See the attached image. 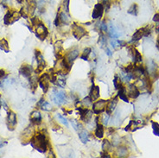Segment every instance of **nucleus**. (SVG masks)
Instances as JSON below:
<instances>
[{
	"label": "nucleus",
	"instance_id": "nucleus-30",
	"mask_svg": "<svg viewBox=\"0 0 159 158\" xmlns=\"http://www.w3.org/2000/svg\"><path fill=\"white\" fill-rule=\"evenodd\" d=\"M45 68H46V62L44 60L40 62H37V68L35 71V74H41L45 69Z\"/></svg>",
	"mask_w": 159,
	"mask_h": 158
},
{
	"label": "nucleus",
	"instance_id": "nucleus-10",
	"mask_svg": "<svg viewBox=\"0 0 159 158\" xmlns=\"http://www.w3.org/2000/svg\"><path fill=\"white\" fill-rule=\"evenodd\" d=\"M104 11H105V10H104V7L101 5V3L96 4L94 10H93V12H92V18L94 20L100 19L103 17Z\"/></svg>",
	"mask_w": 159,
	"mask_h": 158
},
{
	"label": "nucleus",
	"instance_id": "nucleus-49",
	"mask_svg": "<svg viewBox=\"0 0 159 158\" xmlns=\"http://www.w3.org/2000/svg\"><path fill=\"white\" fill-rule=\"evenodd\" d=\"M111 44H112V46H113V48H115V47H116V46H117V45H116V43H113V41H112V42H111Z\"/></svg>",
	"mask_w": 159,
	"mask_h": 158
},
{
	"label": "nucleus",
	"instance_id": "nucleus-32",
	"mask_svg": "<svg viewBox=\"0 0 159 158\" xmlns=\"http://www.w3.org/2000/svg\"><path fill=\"white\" fill-rule=\"evenodd\" d=\"M127 12L129 14H131V15H132V16H137L138 13V5L137 4H132V6L128 9Z\"/></svg>",
	"mask_w": 159,
	"mask_h": 158
},
{
	"label": "nucleus",
	"instance_id": "nucleus-46",
	"mask_svg": "<svg viewBox=\"0 0 159 158\" xmlns=\"http://www.w3.org/2000/svg\"><path fill=\"white\" fill-rule=\"evenodd\" d=\"M117 43H118L119 44H120V46H126V45H127L126 42H125V41H118Z\"/></svg>",
	"mask_w": 159,
	"mask_h": 158
},
{
	"label": "nucleus",
	"instance_id": "nucleus-36",
	"mask_svg": "<svg viewBox=\"0 0 159 158\" xmlns=\"http://www.w3.org/2000/svg\"><path fill=\"white\" fill-rule=\"evenodd\" d=\"M72 123V125H73V128L76 131H81V124L76 120H72L71 121Z\"/></svg>",
	"mask_w": 159,
	"mask_h": 158
},
{
	"label": "nucleus",
	"instance_id": "nucleus-43",
	"mask_svg": "<svg viewBox=\"0 0 159 158\" xmlns=\"http://www.w3.org/2000/svg\"><path fill=\"white\" fill-rule=\"evenodd\" d=\"M153 22L155 23H158L159 22V13H156L153 17Z\"/></svg>",
	"mask_w": 159,
	"mask_h": 158
},
{
	"label": "nucleus",
	"instance_id": "nucleus-51",
	"mask_svg": "<svg viewBox=\"0 0 159 158\" xmlns=\"http://www.w3.org/2000/svg\"><path fill=\"white\" fill-rule=\"evenodd\" d=\"M2 107V104H1V95H0V109Z\"/></svg>",
	"mask_w": 159,
	"mask_h": 158
},
{
	"label": "nucleus",
	"instance_id": "nucleus-38",
	"mask_svg": "<svg viewBox=\"0 0 159 158\" xmlns=\"http://www.w3.org/2000/svg\"><path fill=\"white\" fill-rule=\"evenodd\" d=\"M37 7L40 10V11H43L44 10L45 4H46L45 0H37Z\"/></svg>",
	"mask_w": 159,
	"mask_h": 158
},
{
	"label": "nucleus",
	"instance_id": "nucleus-39",
	"mask_svg": "<svg viewBox=\"0 0 159 158\" xmlns=\"http://www.w3.org/2000/svg\"><path fill=\"white\" fill-rule=\"evenodd\" d=\"M56 83L58 84V86L61 87H66V80L63 79V78H59L58 77Z\"/></svg>",
	"mask_w": 159,
	"mask_h": 158
},
{
	"label": "nucleus",
	"instance_id": "nucleus-5",
	"mask_svg": "<svg viewBox=\"0 0 159 158\" xmlns=\"http://www.w3.org/2000/svg\"><path fill=\"white\" fill-rule=\"evenodd\" d=\"M71 30H72V34L73 36L76 38L77 40H81V38L85 37L87 36V30L81 26V24H77V23H73L71 25Z\"/></svg>",
	"mask_w": 159,
	"mask_h": 158
},
{
	"label": "nucleus",
	"instance_id": "nucleus-25",
	"mask_svg": "<svg viewBox=\"0 0 159 158\" xmlns=\"http://www.w3.org/2000/svg\"><path fill=\"white\" fill-rule=\"evenodd\" d=\"M115 154L119 157H126L128 156V150L126 147H119V148L117 149Z\"/></svg>",
	"mask_w": 159,
	"mask_h": 158
},
{
	"label": "nucleus",
	"instance_id": "nucleus-19",
	"mask_svg": "<svg viewBox=\"0 0 159 158\" xmlns=\"http://www.w3.org/2000/svg\"><path fill=\"white\" fill-rule=\"evenodd\" d=\"M37 106L43 109L45 112H50L52 110V106L48 101H46L43 98H42L37 103Z\"/></svg>",
	"mask_w": 159,
	"mask_h": 158
},
{
	"label": "nucleus",
	"instance_id": "nucleus-2",
	"mask_svg": "<svg viewBox=\"0 0 159 158\" xmlns=\"http://www.w3.org/2000/svg\"><path fill=\"white\" fill-rule=\"evenodd\" d=\"M37 8V0H25L24 6L22 7V9L19 11L21 17L24 18H28V17H31L35 13V11Z\"/></svg>",
	"mask_w": 159,
	"mask_h": 158
},
{
	"label": "nucleus",
	"instance_id": "nucleus-35",
	"mask_svg": "<svg viewBox=\"0 0 159 158\" xmlns=\"http://www.w3.org/2000/svg\"><path fill=\"white\" fill-rule=\"evenodd\" d=\"M151 125H152L153 132L156 136H158L159 137V124L157 122H154L151 121Z\"/></svg>",
	"mask_w": 159,
	"mask_h": 158
},
{
	"label": "nucleus",
	"instance_id": "nucleus-47",
	"mask_svg": "<svg viewBox=\"0 0 159 158\" xmlns=\"http://www.w3.org/2000/svg\"><path fill=\"white\" fill-rule=\"evenodd\" d=\"M157 24H156V26H155V30H156V31L157 32V33H159V22L158 23H156Z\"/></svg>",
	"mask_w": 159,
	"mask_h": 158
},
{
	"label": "nucleus",
	"instance_id": "nucleus-23",
	"mask_svg": "<svg viewBox=\"0 0 159 158\" xmlns=\"http://www.w3.org/2000/svg\"><path fill=\"white\" fill-rule=\"evenodd\" d=\"M54 50H55L56 55L62 54V52L63 51V41L62 40H58L54 44Z\"/></svg>",
	"mask_w": 159,
	"mask_h": 158
},
{
	"label": "nucleus",
	"instance_id": "nucleus-50",
	"mask_svg": "<svg viewBox=\"0 0 159 158\" xmlns=\"http://www.w3.org/2000/svg\"><path fill=\"white\" fill-rule=\"evenodd\" d=\"M17 2H18L19 4H22V3L24 2V0H17Z\"/></svg>",
	"mask_w": 159,
	"mask_h": 158
},
{
	"label": "nucleus",
	"instance_id": "nucleus-40",
	"mask_svg": "<svg viewBox=\"0 0 159 158\" xmlns=\"http://www.w3.org/2000/svg\"><path fill=\"white\" fill-rule=\"evenodd\" d=\"M57 117H58V118H59V119L61 120V122H62V123L64 125H66L67 127H68V120H67V119H66V118H64L63 116H62L61 114H58Z\"/></svg>",
	"mask_w": 159,
	"mask_h": 158
},
{
	"label": "nucleus",
	"instance_id": "nucleus-22",
	"mask_svg": "<svg viewBox=\"0 0 159 158\" xmlns=\"http://www.w3.org/2000/svg\"><path fill=\"white\" fill-rule=\"evenodd\" d=\"M79 138L81 141L82 144H87L89 140V135L87 131L86 130H81L80 132H79Z\"/></svg>",
	"mask_w": 159,
	"mask_h": 158
},
{
	"label": "nucleus",
	"instance_id": "nucleus-31",
	"mask_svg": "<svg viewBox=\"0 0 159 158\" xmlns=\"http://www.w3.org/2000/svg\"><path fill=\"white\" fill-rule=\"evenodd\" d=\"M91 52H92V49H91L90 48H86V49L83 50L82 54L81 55L80 58L84 60V61H88V58H89Z\"/></svg>",
	"mask_w": 159,
	"mask_h": 158
},
{
	"label": "nucleus",
	"instance_id": "nucleus-26",
	"mask_svg": "<svg viewBox=\"0 0 159 158\" xmlns=\"http://www.w3.org/2000/svg\"><path fill=\"white\" fill-rule=\"evenodd\" d=\"M144 36V29L141 28L139 30H138L137 31L135 32L132 36V42H138L139 41L141 38Z\"/></svg>",
	"mask_w": 159,
	"mask_h": 158
},
{
	"label": "nucleus",
	"instance_id": "nucleus-29",
	"mask_svg": "<svg viewBox=\"0 0 159 158\" xmlns=\"http://www.w3.org/2000/svg\"><path fill=\"white\" fill-rule=\"evenodd\" d=\"M93 103H94V101L91 100V98H90L89 96H87V97L84 98L81 101V104L82 105V106H84V107H86V108L92 107Z\"/></svg>",
	"mask_w": 159,
	"mask_h": 158
},
{
	"label": "nucleus",
	"instance_id": "nucleus-6",
	"mask_svg": "<svg viewBox=\"0 0 159 158\" xmlns=\"http://www.w3.org/2000/svg\"><path fill=\"white\" fill-rule=\"evenodd\" d=\"M107 102L108 100H97L96 101L93 103V106H92L93 112L96 115H100L103 113L104 112H106Z\"/></svg>",
	"mask_w": 159,
	"mask_h": 158
},
{
	"label": "nucleus",
	"instance_id": "nucleus-15",
	"mask_svg": "<svg viewBox=\"0 0 159 158\" xmlns=\"http://www.w3.org/2000/svg\"><path fill=\"white\" fill-rule=\"evenodd\" d=\"M118 100H119V97H115L114 99H112V100H108L107 105V109H106V112L108 115H111L114 112L116 106H117L118 101H119Z\"/></svg>",
	"mask_w": 159,
	"mask_h": 158
},
{
	"label": "nucleus",
	"instance_id": "nucleus-7",
	"mask_svg": "<svg viewBox=\"0 0 159 158\" xmlns=\"http://www.w3.org/2000/svg\"><path fill=\"white\" fill-rule=\"evenodd\" d=\"M17 125V114L15 113L13 111H8L6 117V125L9 131H13L16 126Z\"/></svg>",
	"mask_w": 159,
	"mask_h": 158
},
{
	"label": "nucleus",
	"instance_id": "nucleus-1",
	"mask_svg": "<svg viewBox=\"0 0 159 158\" xmlns=\"http://www.w3.org/2000/svg\"><path fill=\"white\" fill-rule=\"evenodd\" d=\"M30 144L36 150L40 153H46L51 148L48 134L45 133L44 130L35 132L30 141Z\"/></svg>",
	"mask_w": 159,
	"mask_h": 158
},
{
	"label": "nucleus",
	"instance_id": "nucleus-44",
	"mask_svg": "<svg viewBox=\"0 0 159 158\" xmlns=\"http://www.w3.org/2000/svg\"><path fill=\"white\" fill-rule=\"evenodd\" d=\"M5 76V71L4 69H0V79Z\"/></svg>",
	"mask_w": 159,
	"mask_h": 158
},
{
	"label": "nucleus",
	"instance_id": "nucleus-13",
	"mask_svg": "<svg viewBox=\"0 0 159 158\" xmlns=\"http://www.w3.org/2000/svg\"><path fill=\"white\" fill-rule=\"evenodd\" d=\"M30 119L33 125H39L42 123V115L40 113V112L37 110L33 111L30 113Z\"/></svg>",
	"mask_w": 159,
	"mask_h": 158
},
{
	"label": "nucleus",
	"instance_id": "nucleus-21",
	"mask_svg": "<svg viewBox=\"0 0 159 158\" xmlns=\"http://www.w3.org/2000/svg\"><path fill=\"white\" fill-rule=\"evenodd\" d=\"M30 88H31L32 92L34 93L37 88V87H38V77H37V74H35V75H32L30 79Z\"/></svg>",
	"mask_w": 159,
	"mask_h": 158
},
{
	"label": "nucleus",
	"instance_id": "nucleus-45",
	"mask_svg": "<svg viewBox=\"0 0 159 158\" xmlns=\"http://www.w3.org/2000/svg\"><path fill=\"white\" fill-rule=\"evenodd\" d=\"M105 50H106V53H107V55L108 56H112V55H113V54H112V52H111V50L109 49L107 47V48L105 49Z\"/></svg>",
	"mask_w": 159,
	"mask_h": 158
},
{
	"label": "nucleus",
	"instance_id": "nucleus-12",
	"mask_svg": "<svg viewBox=\"0 0 159 158\" xmlns=\"http://www.w3.org/2000/svg\"><path fill=\"white\" fill-rule=\"evenodd\" d=\"M126 91H127L128 97H130L131 99H137L140 94V92L138 88L137 87V86L135 84H131L129 85V87H126Z\"/></svg>",
	"mask_w": 159,
	"mask_h": 158
},
{
	"label": "nucleus",
	"instance_id": "nucleus-48",
	"mask_svg": "<svg viewBox=\"0 0 159 158\" xmlns=\"http://www.w3.org/2000/svg\"><path fill=\"white\" fill-rule=\"evenodd\" d=\"M157 49L159 50V36L157 39Z\"/></svg>",
	"mask_w": 159,
	"mask_h": 158
},
{
	"label": "nucleus",
	"instance_id": "nucleus-33",
	"mask_svg": "<svg viewBox=\"0 0 159 158\" xmlns=\"http://www.w3.org/2000/svg\"><path fill=\"white\" fill-rule=\"evenodd\" d=\"M113 85H114V87L116 90H119L120 89L123 85H122V81L120 80V78L119 76H115L114 79H113Z\"/></svg>",
	"mask_w": 159,
	"mask_h": 158
},
{
	"label": "nucleus",
	"instance_id": "nucleus-24",
	"mask_svg": "<svg viewBox=\"0 0 159 158\" xmlns=\"http://www.w3.org/2000/svg\"><path fill=\"white\" fill-rule=\"evenodd\" d=\"M0 49L5 51V53L10 52V46L7 40L5 38H0Z\"/></svg>",
	"mask_w": 159,
	"mask_h": 158
},
{
	"label": "nucleus",
	"instance_id": "nucleus-16",
	"mask_svg": "<svg viewBox=\"0 0 159 158\" xmlns=\"http://www.w3.org/2000/svg\"><path fill=\"white\" fill-rule=\"evenodd\" d=\"M53 100L57 106H61L66 100V93L64 92H56L53 97Z\"/></svg>",
	"mask_w": 159,
	"mask_h": 158
},
{
	"label": "nucleus",
	"instance_id": "nucleus-42",
	"mask_svg": "<svg viewBox=\"0 0 159 158\" xmlns=\"http://www.w3.org/2000/svg\"><path fill=\"white\" fill-rule=\"evenodd\" d=\"M6 144H7V140L0 137V148L4 147V146Z\"/></svg>",
	"mask_w": 159,
	"mask_h": 158
},
{
	"label": "nucleus",
	"instance_id": "nucleus-11",
	"mask_svg": "<svg viewBox=\"0 0 159 158\" xmlns=\"http://www.w3.org/2000/svg\"><path fill=\"white\" fill-rule=\"evenodd\" d=\"M19 73L22 76H24L26 79H30L33 75V68L30 65L24 64L19 68Z\"/></svg>",
	"mask_w": 159,
	"mask_h": 158
},
{
	"label": "nucleus",
	"instance_id": "nucleus-4",
	"mask_svg": "<svg viewBox=\"0 0 159 158\" xmlns=\"http://www.w3.org/2000/svg\"><path fill=\"white\" fill-rule=\"evenodd\" d=\"M21 17L20 11L16 10H8L4 17V24L5 25H11L12 24L18 21Z\"/></svg>",
	"mask_w": 159,
	"mask_h": 158
},
{
	"label": "nucleus",
	"instance_id": "nucleus-3",
	"mask_svg": "<svg viewBox=\"0 0 159 158\" xmlns=\"http://www.w3.org/2000/svg\"><path fill=\"white\" fill-rule=\"evenodd\" d=\"M30 30H33V32H35L37 37H38L41 41L45 40L49 35V30L42 21H40L38 24H35L34 26H31Z\"/></svg>",
	"mask_w": 159,
	"mask_h": 158
},
{
	"label": "nucleus",
	"instance_id": "nucleus-34",
	"mask_svg": "<svg viewBox=\"0 0 159 158\" xmlns=\"http://www.w3.org/2000/svg\"><path fill=\"white\" fill-rule=\"evenodd\" d=\"M100 3H101V5L104 7V10L106 11H107L110 9L111 5H112V1L111 0H102Z\"/></svg>",
	"mask_w": 159,
	"mask_h": 158
},
{
	"label": "nucleus",
	"instance_id": "nucleus-14",
	"mask_svg": "<svg viewBox=\"0 0 159 158\" xmlns=\"http://www.w3.org/2000/svg\"><path fill=\"white\" fill-rule=\"evenodd\" d=\"M100 87L96 86V85H93L89 93V97L93 101H96L97 100L100 99Z\"/></svg>",
	"mask_w": 159,
	"mask_h": 158
},
{
	"label": "nucleus",
	"instance_id": "nucleus-8",
	"mask_svg": "<svg viewBox=\"0 0 159 158\" xmlns=\"http://www.w3.org/2000/svg\"><path fill=\"white\" fill-rule=\"evenodd\" d=\"M77 110L80 112V118L81 120L84 123H89V121L92 119L93 117V111H90L88 108L84 107V106H79L77 107Z\"/></svg>",
	"mask_w": 159,
	"mask_h": 158
},
{
	"label": "nucleus",
	"instance_id": "nucleus-20",
	"mask_svg": "<svg viewBox=\"0 0 159 158\" xmlns=\"http://www.w3.org/2000/svg\"><path fill=\"white\" fill-rule=\"evenodd\" d=\"M118 97L121 100L125 102H129V97L127 95V91L126 87H122L120 89L118 90Z\"/></svg>",
	"mask_w": 159,
	"mask_h": 158
},
{
	"label": "nucleus",
	"instance_id": "nucleus-17",
	"mask_svg": "<svg viewBox=\"0 0 159 158\" xmlns=\"http://www.w3.org/2000/svg\"><path fill=\"white\" fill-rule=\"evenodd\" d=\"M104 134H105V129H104V125L101 123H96V128L95 131H94V135L97 138L102 139L104 137Z\"/></svg>",
	"mask_w": 159,
	"mask_h": 158
},
{
	"label": "nucleus",
	"instance_id": "nucleus-28",
	"mask_svg": "<svg viewBox=\"0 0 159 158\" xmlns=\"http://www.w3.org/2000/svg\"><path fill=\"white\" fill-rule=\"evenodd\" d=\"M99 44L101 47L102 49H106L107 46V36L103 33H100V36L99 38Z\"/></svg>",
	"mask_w": 159,
	"mask_h": 158
},
{
	"label": "nucleus",
	"instance_id": "nucleus-37",
	"mask_svg": "<svg viewBox=\"0 0 159 158\" xmlns=\"http://www.w3.org/2000/svg\"><path fill=\"white\" fill-rule=\"evenodd\" d=\"M69 1L70 0H63V2H62L63 11L67 13L69 12Z\"/></svg>",
	"mask_w": 159,
	"mask_h": 158
},
{
	"label": "nucleus",
	"instance_id": "nucleus-41",
	"mask_svg": "<svg viewBox=\"0 0 159 158\" xmlns=\"http://www.w3.org/2000/svg\"><path fill=\"white\" fill-rule=\"evenodd\" d=\"M54 24H55V25L56 26V27H59V26H61V22H60V18H59V14L57 13V15H56V19H55V21H54Z\"/></svg>",
	"mask_w": 159,
	"mask_h": 158
},
{
	"label": "nucleus",
	"instance_id": "nucleus-9",
	"mask_svg": "<svg viewBox=\"0 0 159 158\" xmlns=\"http://www.w3.org/2000/svg\"><path fill=\"white\" fill-rule=\"evenodd\" d=\"M38 84L39 87L42 88L43 92L46 93L49 88V84H50V80H49V76L47 74H43L42 75L38 78Z\"/></svg>",
	"mask_w": 159,
	"mask_h": 158
},
{
	"label": "nucleus",
	"instance_id": "nucleus-27",
	"mask_svg": "<svg viewBox=\"0 0 159 158\" xmlns=\"http://www.w3.org/2000/svg\"><path fill=\"white\" fill-rule=\"evenodd\" d=\"M113 150V144L107 139H105L102 143V151L109 152Z\"/></svg>",
	"mask_w": 159,
	"mask_h": 158
},
{
	"label": "nucleus",
	"instance_id": "nucleus-18",
	"mask_svg": "<svg viewBox=\"0 0 159 158\" xmlns=\"http://www.w3.org/2000/svg\"><path fill=\"white\" fill-rule=\"evenodd\" d=\"M59 18L61 22V25H68L70 24V17L68 16V13L65 12V11H61L59 13Z\"/></svg>",
	"mask_w": 159,
	"mask_h": 158
}]
</instances>
